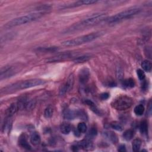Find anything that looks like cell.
Masks as SVG:
<instances>
[{"instance_id":"cell-29","label":"cell","mask_w":152,"mask_h":152,"mask_svg":"<svg viewBox=\"0 0 152 152\" xmlns=\"http://www.w3.org/2000/svg\"><path fill=\"white\" fill-rule=\"evenodd\" d=\"M36 101L34 99H31L26 103L25 107L27 110H31L34 109L36 106Z\"/></svg>"},{"instance_id":"cell-2","label":"cell","mask_w":152,"mask_h":152,"mask_svg":"<svg viewBox=\"0 0 152 152\" xmlns=\"http://www.w3.org/2000/svg\"><path fill=\"white\" fill-rule=\"evenodd\" d=\"M103 34H104L103 32L101 31L92 33L73 39L65 40L61 42V45L64 47H75V46L80 45L82 44H84V43L92 42L98 38L102 36Z\"/></svg>"},{"instance_id":"cell-31","label":"cell","mask_w":152,"mask_h":152,"mask_svg":"<svg viewBox=\"0 0 152 152\" xmlns=\"http://www.w3.org/2000/svg\"><path fill=\"white\" fill-rule=\"evenodd\" d=\"M116 74V77L118 78V79H119V80L123 79V76H124V71H123V70L121 67H117Z\"/></svg>"},{"instance_id":"cell-26","label":"cell","mask_w":152,"mask_h":152,"mask_svg":"<svg viewBox=\"0 0 152 152\" xmlns=\"http://www.w3.org/2000/svg\"><path fill=\"white\" fill-rule=\"evenodd\" d=\"M123 85L124 86L126 87V88H134L135 86V81L133 79L129 78L128 79H126L123 81Z\"/></svg>"},{"instance_id":"cell-19","label":"cell","mask_w":152,"mask_h":152,"mask_svg":"<svg viewBox=\"0 0 152 152\" xmlns=\"http://www.w3.org/2000/svg\"><path fill=\"white\" fill-rule=\"evenodd\" d=\"M91 58V57L90 55H81L80 57H78L75 58L73 60V62L76 64H80V63H83L85 62L88 61Z\"/></svg>"},{"instance_id":"cell-3","label":"cell","mask_w":152,"mask_h":152,"mask_svg":"<svg viewBox=\"0 0 152 152\" xmlns=\"http://www.w3.org/2000/svg\"><path fill=\"white\" fill-rule=\"evenodd\" d=\"M45 13L43 12H38V13H31L26 16H21L16 18L13 19L12 20L10 21L9 22H8L5 27L8 28L13 27H16L20 25H23L28 23L32 22V21H36L42 17L43 14Z\"/></svg>"},{"instance_id":"cell-30","label":"cell","mask_w":152,"mask_h":152,"mask_svg":"<svg viewBox=\"0 0 152 152\" xmlns=\"http://www.w3.org/2000/svg\"><path fill=\"white\" fill-rule=\"evenodd\" d=\"M12 122L10 120H7L6 121L3 125V131L4 133L7 132V131H9L10 129L12 128Z\"/></svg>"},{"instance_id":"cell-28","label":"cell","mask_w":152,"mask_h":152,"mask_svg":"<svg viewBox=\"0 0 152 152\" xmlns=\"http://www.w3.org/2000/svg\"><path fill=\"white\" fill-rule=\"evenodd\" d=\"M88 127L84 123H80L77 125V130L80 133H84L86 132Z\"/></svg>"},{"instance_id":"cell-5","label":"cell","mask_w":152,"mask_h":152,"mask_svg":"<svg viewBox=\"0 0 152 152\" xmlns=\"http://www.w3.org/2000/svg\"><path fill=\"white\" fill-rule=\"evenodd\" d=\"M141 11V9L139 8H133L128 10H126L123 12L119 13L111 17H110L108 20V22L109 23H115L118 21L129 18L133 16H135L138 14Z\"/></svg>"},{"instance_id":"cell-20","label":"cell","mask_w":152,"mask_h":152,"mask_svg":"<svg viewBox=\"0 0 152 152\" xmlns=\"http://www.w3.org/2000/svg\"><path fill=\"white\" fill-rule=\"evenodd\" d=\"M97 2V1H96V0H83V1H79L73 4L72 5H74V6H79L82 5H91L95 4Z\"/></svg>"},{"instance_id":"cell-4","label":"cell","mask_w":152,"mask_h":152,"mask_svg":"<svg viewBox=\"0 0 152 152\" xmlns=\"http://www.w3.org/2000/svg\"><path fill=\"white\" fill-rule=\"evenodd\" d=\"M133 103V101L131 97L126 95H121L112 102L111 106L116 110L124 111L131 107Z\"/></svg>"},{"instance_id":"cell-15","label":"cell","mask_w":152,"mask_h":152,"mask_svg":"<svg viewBox=\"0 0 152 152\" xmlns=\"http://www.w3.org/2000/svg\"><path fill=\"white\" fill-rule=\"evenodd\" d=\"M77 116H78V112H75L72 110H67L64 114V118L67 119H69V120L74 119Z\"/></svg>"},{"instance_id":"cell-33","label":"cell","mask_w":152,"mask_h":152,"mask_svg":"<svg viewBox=\"0 0 152 152\" xmlns=\"http://www.w3.org/2000/svg\"><path fill=\"white\" fill-rule=\"evenodd\" d=\"M137 75H138V79L140 80H144V79H145V73L141 69H138L137 70Z\"/></svg>"},{"instance_id":"cell-32","label":"cell","mask_w":152,"mask_h":152,"mask_svg":"<svg viewBox=\"0 0 152 152\" xmlns=\"http://www.w3.org/2000/svg\"><path fill=\"white\" fill-rule=\"evenodd\" d=\"M107 137H109L111 141H112L114 143H116L118 142L117 136H116L115 134H114L112 132H110V133H107Z\"/></svg>"},{"instance_id":"cell-14","label":"cell","mask_w":152,"mask_h":152,"mask_svg":"<svg viewBox=\"0 0 152 152\" xmlns=\"http://www.w3.org/2000/svg\"><path fill=\"white\" fill-rule=\"evenodd\" d=\"M41 141L40 136L38 132L32 133L30 136V143L34 146H37L40 144Z\"/></svg>"},{"instance_id":"cell-1","label":"cell","mask_w":152,"mask_h":152,"mask_svg":"<svg viewBox=\"0 0 152 152\" xmlns=\"http://www.w3.org/2000/svg\"><path fill=\"white\" fill-rule=\"evenodd\" d=\"M46 83V81L39 79H30L22 81L17 82L13 84L9 85L5 88L1 89V93H12L20 90L30 89L34 87L39 86Z\"/></svg>"},{"instance_id":"cell-13","label":"cell","mask_w":152,"mask_h":152,"mask_svg":"<svg viewBox=\"0 0 152 152\" xmlns=\"http://www.w3.org/2000/svg\"><path fill=\"white\" fill-rule=\"evenodd\" d=\"M77 145L79 146V147H81L84 150H91V149L93 147V144L92 142L89 140L85 139L83 140L81 142H80Z\"/></svg>"},{"instance_id":"cell-35","label":"cell","mask_w":152,"mask_h":152,"mask_svg":"<svg viewBox=\"0 0 152 152\" xmlns=\"http://www.w3.org/2000/svg\"><path fill=\"white\" fill-rule=\"evenodd\" d=\"M109 97H110V94L107 93H103L101 94V98L102 100H106L109 98Z\"/></svg>"},{"instance_id":"cell-24","label":"cell","mask_w":152,"mask_h":152,"mask_svg":"<svg viewBox=\"0 0 152 152\" xmlns=\"http://www.w3.org/2000/svg\"><path fill=\"white\" fill-rule=\"evenodd\" d=\"M53 113V107L51 105H49L48 106H47L46 107V109L44 111V116L48 119L50 118L52 116Z\"/></svg>"},{"instance_id":"cell-6","label":"cell","mask_w":152,"mask_h":152,"mask_svg":"<svg viewBox=\"0 0 152 152\" xmlns=\"http://www.w3.org/2000/svg\"><path fill=\"white\" fill-rule=\"evenodd\" d=\"M106 18V14H96L91 17L85 19L81 23L77 25V27L80 26H89L94 25L97 23L101 22L102 20Z\"/></svg>"},{"instance_id":"cell-10","label":"cell","mask_w":152,"mask_h":152,"mask_svg":"<svg viewBox=\"0 0 152 152\" xmlns=\"http://www.w3.org/2000/svg\"><path fill=\"white\" fill-rule=\"evenodd\" d=\"M71 54L70 53H63L59 54V55L53 57L52 58H49L48 60V61L49 62H58L60 61H62L64 60H66L68 58H70L71 57Z\"/></svg>"},{"instance_id":"cell-23","label":"cell","mask_w":152,"mask_h":152,"mask_svg":"<svg viewBox=\"0 0 152 152\" xmlns=\"http://www.w3.org/2000/svg\"><path fill=\"white\" fill-rule=\"evenodd\" d=\"M144 107L143 105H138L134 108V113L137 116H141L144 114Z\"/></svg>"},{"instance_id":"cell-34","label":"cell","mask_w":152,"mask_h":152,"mask_svg":"<svg viewBox=\"0 0 152 152\" xmlns=\"http://www.w3.org/2000/svg\"><path fill=\"white\" fill-rule=\"evenodd\" d=\"M97 129L95 127H92L89 131V136L90 137H93L97 135Z\"/></svg>"},{"instance_id":"cell-37","label":"cell","mask_w":152,"mask_h":152,"mask_svg":"<svg viewBox=\"0 0 152 152\" xmlns=\"http://www.w3.org/2000/svg\"><path fill=\"white\" fill-rule=\"evenodd\" d=\"M119 151H121V152H124V151H126V147L125 146L124 144H121L118 147V150Z\"/></svg>"},{"instance_id":"cell-8","label":"cell","mask_w":152,"mask_h":152,"mask_svg":"<svg viewBox=\"0 0 152 152\" xmlns=\"http://www.w3.org/2000/svg\"><path fill=\"white\" fill-rule=\"evenodd\" d=\"M18 72L16 68L12 66L4 67L1 70V74H0V79L1 80L10 78L15 75Z\"/></svg>"},{"instance_id":"cell-25","label":"cell","mask_w":152,"mask_h":152,"mask_svg":"<svg viewBox=\"0 0 152 152\" xmlns=\"http://www.w3.org/2000/svg\"><path fill=\"white\" fill-rule=\"evenodd\" d=\"M151 63L150 61L148 60H144L142 63V67L143 69L147 72H150L151 70Z\"/></svg>"},{"instance_id":"cell-12","label":"cell","mask_w":152,"mask_h":152,"mask_svg":"<svg viewBox=\"0 0 152 152\" xmlns=\"http://www.w3.org/2000/svg\"><path fill=\"white\" fill-rule=\"evenodd\" d=\"M19 110V106L17 103H12L5 111V115L7 117H11L14 115Z\"/></svg>"},{"instance_id":"cell-9","label":"cell","mask_w":152,"mask_h":152,"mask_svg":"<svg viewBox=\"0 0 152 152\" xmlns=\"http://www.w3.org/2000/svg\"><path fill=\"white\" fill-rule=\"evenodd\" d=\"M90 77V72L88 68H83L79 73V80L82 84L88 82Z\"/></svg>"},{"instance_id":"cell-22","label":"cell","mask_w":152,"mask_h":152,"mask_svg":"<svg viewBox=\"0 0 152 152\" xmlns=\"http://www.w3.org/2000/svg\"><path fill=\"white\" fill-rule=\"evenodd\" d=\"M140 130L142 134H146L148 133V123L144 120L141 122L140 125Z\"/></svg>"},{"instance_id":"cell-27","label":"cell","mask_w":152,"mask_h":152,"mask_svg":"<svg viewBox=\"0 0 152 152\" xmlns=\"http://www.w3.org/2000/svg\"><path fill=\"white\" fill-rule=\"evenodd\" d=\"M111 127L114 129L115 130H116V131H123V127L122 125L121 124H120L119 123L117 122V121H114V122H112L111 124Z\"/></svg>"},{"instance_id":"cell-11","label":"cell","mask_w":152,"mask_h":152,"mask_svg":"<svg viewBox=\"0 0 152 152\" xmlns=\"http://www.w3.org/2000/svg\"><path fill=\"white\" fill-rule=\"evenodd\" d=\"M18 144L21 147L25 149L29 150H31V146H30V144L27 142V137L25 134H22L18 138Z\"/></svg>"},{"instance_id":"cell-36","label":"cell","mask_w":152,"mask_h":152,"mask_svg":"<svg viewBox=\"0 0 152 152\" xmlns=\"http://www.w3.org/2000/svg\"><path fill=\"white\" fill-rule=\"evenodd\" d=\"M146 51H145V53H147V57L149 58H151V47H148L147 48H146Z\"/></svg>"},{"instance_id":"cell-18","label":"cell","mask_w":152,"mask_h":152,"mask_svg":"<svg viewBox=\"0 0 152 152\" xmlns=\"http://www.w3.org/2000/svg\"><path fill=\"white\" fill-rule=\"evenodd\" d=\"M134 131L132 129H129L126 130L123 133V137L127 141L131 140L134 136Z\"/></svg>"},{"instance_id":"cell-21","label":"cell","mask_w":152,"mask_h":152,"mask_svg":"<svg viewBox=\"0 0 152 152\" xmlns=\"http://www.w3.org/2000/svg\"><path fill=\"white\" fill-rule=\"evenodd\" d=\"M141 146H142V140L139 138H136L133 140L132 143L133 150L134 151H138L140 150Z\"/></svg>"},{"instance_id":"cell-16","label":"cell","mask_w":152,"mask_h":152,"mask_svg":"<svg viewBox=\"0 0 152 152\" xmlns=\"http://www.w3.org/2000/svg\"><path fill=\"white\" fill-rule=\"evenodd\" d=\"M60 130L64 134H68L71 131V127L69 124L64 123L60 126Z\"/></svg>"},{"instance_id":"cell-7","label":"cell","mask_w":152,"mask_h":152,"mask_svg":"<svg viewBox=\"0 0 152 152\" xmlns=\"http://www.w3.org/2000/svg\"><path fill=\"white\" fill-rule=\"evenodd\" d=\"M74 83V76L73 74L70 75L68 77L66 82L61 87V89L60 90V94L64 95L67 93L70 92L73 88Z\"/></svg>"},{"instance_id":"cell-17","label":"cell","mask_w":152,"mask_h":152,"mask_svg":"<svg viewBox=\"0 0 152 152\" xmlns=\"http://www.w3.org/2000/svg\"><path fill=\"white\" fill-rule=\"evenodd\" d=\"M58 50V48L55 47H39L36 49L38 52H54Z\"/></svg>"}]
</instances>
